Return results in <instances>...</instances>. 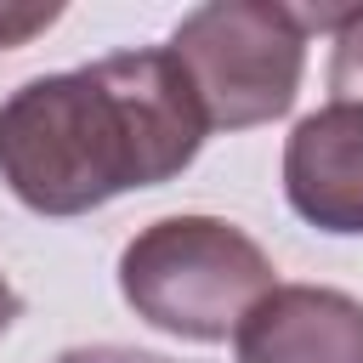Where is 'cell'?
Instances as JSON below:
<instances>
[{
	"instance_id": "5b68a950",
	"label": "cell",
	"mask_w": 363,
	"mask_h": 363,
	"mask_svg": "<svg viewBox=\"0 0 363 363\" xmlns=\"http://www.w3.org/2000/svg\"><path fill=\"white\" fill-rule=\"evenodd\" d=\"M238 363H363V301L329 284H278L233 335Z\"/></svg>"
},
{
	"instance_id": "ba28073f",
	"label": "cell",
	"mask_w": 363,
	"mask_h": 363,
	"mask_svg": "<svg viewBox=\"0 0 363 363\" xmlns=\"http://www.w3.org/2000/svg\"><path fill=\"white\" fill-rule=\"evenodd\" d=\"M57 363H176L164 352H142V346H74Z\"/></svg>"
},
{
	"instance_id": "277c9868",
	"label": "cell",
	"mask_w": 363,
	"mask_h": 363,
	"mask_svg": "<svg viewBox=\"0 0 363 363\" xmlns=\"http://www.w3.org/2000/svg\"><path fill=\"white\" fill-rule=\"evenodd\" d=\"M284 193L318 233H363V102H329L289 130Z\"/></svg>"
},
{
	"instance_id": "3957f363",
	"label": "cell",
	"mask_w": 363,
	"mask_h": 363,
	"mask_svg": "<svg viewBox=\"0 0 363 363\" xmlns=\"http://www.w3.org/2000/svg\"><path fill=\"white\" fill-rule=\"evenodd\" d=\"M278 289L272 255L221 216H164L119 255L125 306L182 340H227L255 301Z\"/></svg>"
},
{
	"instance_id": "8992f818",
	"label": "cell",
	"mask_w": 363,
	"mask_h": 363,
	"mask_svg": "<svg viewBox=\"0 0 363 363\" xmlns=\"http://www.w3.org/2000/svg\"><path fill=\"white\" fill-rule=\"evenodd\" d=\"M329 91L335 102H363V6H346V23L335 28Z\"/></svg>"
},
{
	"instance_id": "52a82bcc",
	"label": "cell",
	"mask_w": 363,
	"mask_h": 363,
	"mask_svg": "<svg viewBox=\"0 0 363 363\" xmlns=\"http://www.w3.org/2000/svg\"><path fill=\"white\" fill-rule=\"evenodd\" d=\"M57 17H62V6H0V51L23 45L28 34L51 28Z\"/></svg>"
},
{
	"instance_id": "9c48e42d",
	"label": "cell",
	"mask_w": 363,
	"mask_h": 363,
	"mask_svg": "<svg viewBox=\"0 0 363 363\" xmlns=\"http://www.w3.org/2000/svg\"><path fill=\"white\" fill-rule=\"evenodd\" d=\"M17 312H23V301H17V289H11V284H6V272H0V335L11 329V318H17Z\"/></svg>"
},
{
	"instance_id": "6da1fadb",
	"label": "cell",
	"mask_w": 363,
	"mask_h": 363,
	"mask_svg": "<svg viewBox=\"0 0 363 363\" xmlns=\"http://www.w3.org/2000/svg\"><path fill=\"white\" fill-rule=\"evenodd\" d=\"M204 136V108L164 45L113 51L91 68L40 74L0 102V182L34 216H85L182 176Z\"/></svg>"
},
{
	"instance_id": "7a4b0ae2",
	"label": "cell",
	"mask_w": 363,
	"mask_h": 363,
	"mask_svg": "<svg viewBox=\"0 0 363 363\" xmlns=\"http://www.w3.org/2000/svg\"><path fill=\"white\" fill-rule=\"evenodd\" d=\"M346 11L272 6V0H216L176 23L170 57L187 74L210 130H250L295 108L306 74V40L335 34Z\"/></svg>"
}]
</instances>
